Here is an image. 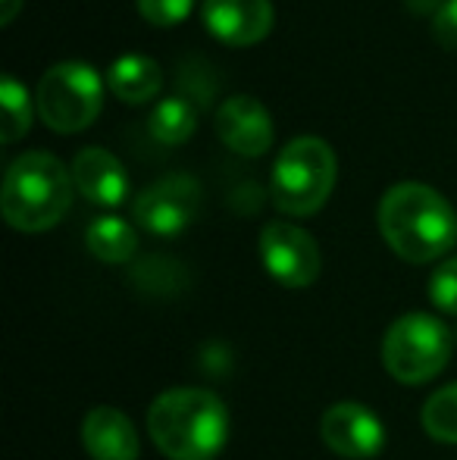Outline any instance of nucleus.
<instances>
[{
  "instance_id": "nucleus-9",
  "label": "nucleus",
  "mask_w": 457,
  "mask_h": 460,
  "mask_svg": "<svg viewBox=\"0 0 457 460\" xmlns=\"http://www.w3.org/2000/svg\"><path fill=\"white\" fill-rule=\"evenodd\" d=\"M320 436L332 455L345 460H370L382 451V420L357 401H338L320 420Z\"/></svg>"
},
{
  "instance_id": "nucleus-21",
  "label": "nucleus",
  "mask_w": 457,
  "mask_h": 460,
  "mask_svg": "<svg viewBox=\"0 0 457 460\" xmlns=\"http://www.w3.org/2000/svg\"><path fill=\"white\" fill-rule=\"evenodd\" d=\"M433 35L442 48L457 50V0H445L433 16Z\"/></svg>"
},
{
  "instance_id": "nucleus-15",
  "label": "nucleus",
  "mask_w": 457,
  "mask_h": 460,
  "mask_svg": "<svg viewBox=\"0 0 457 460\" xmlns=\"http://www.w3.org/2000/svg\"><path fill=\"white\" fill-rule=\"evenodd\" d=\"M85 244L98 261L104 263H126L138 251V235L119 217H98L85 232Z\"/></svg>"
},
{
  "instance_id": "nucleus-24",
  "label": "nucleus",
  "mask_w": 457,
  "mask_h": 460,
  "mask_svg": "<svg viewBox=\"0 0 457 460\" xmlns=\"http://www.w3.org/2000/svg\"><path fill=\"white\" fill-rule=\"evenodd\" d=\"M454 339H457V332H454Z\"/></svg>"
},
{
  "instance_id": "nucleus-22",
  "label": "nucleus",
  "mask_w": 457,
  "mask_h": 460,
  "mask_svg": "<svg viewBox=\"0 0 457 460\" xmlns=\"http://www.w3.org/2000/svg\"><path fill=\"white\" fill-rule=\"evenodd\" d=\"M404 4H408V10L417 13V16H435L445 0H404Z\"/></svg>"
},
{
  "instance_id": "nucleus-20",
  "label": "nucleus",
  "mask_w": 457,
  "mask_h": 460,
  "mask_svg": "<svg viewBox=\"0 0 457 460\" xmlns=\"http://www.w3.org/2000/svg\"><path fill=\"white\" fill-rule=\"evenodd\" d=\"M141 16L151 25H179L191 16L195 10V0H138Z\"/></svg>"
},
{
  "instance_id": "nucleus-3",
  "label": "nucleus",
  "mask_w": 457,
  "mask_h": 460,
  "mask_svg": "<svg viewBox=\"0 0 457 460\" xmlns=\"http://www.w3.org/2000/svg\"><path fill=\"white\" fill-rule=\"evenodd\" d=\"M73 172L48 151H29L4 176V219L19 232H48L73 204Z\"/></svg>"
},
{
  "instance_id": "nucleus-18",
  "label": "nucleus",
  "mask_w": 457,
  "mask_h": 460,
  "mask_svg": "<svg viewBox=\"0 0 457 460\" xmlns=\"http://www.w3.org/2000/svg\"><path fill=\"white\" fill-rule=\"evenodd\" d=\"M420 423L429 438L457 445V382L429 394V401L423 404Z\"/></svg>"
},
{
  "instance_id": "nucleus-17",
  "label": "nucleus",
  "mask_w": 457,
  "mask_h": 460,
  "mask_svg": "<svg viewBox=\"0 0 457 460\" xmlns=\"http://www.w3.org/2000/svg\"><path fill=\"white\" fill-rule=\"evenodd\" d=\"M0 103H4L0 138H4V145H13L31 128V97L22 82H16L13 75H4L0 79Z\"/></svg>"
},
{
  "instance_id": "nucleus-2",
  "label": "nucleus",
  "mask_w": 457,
  "mask_h": 460,
  "mask_svg": "<svg viewBox=\"0 0 457 460\" xmlns=\"http://www.w3.org/2000/svg\"><path fill=\"white\" fill-rule=\"evenodd\" d=\"M147 432L170 460H214L229 442V411L207 388H172L151 404Z\"/></svg>"
},
{
  "instance_id": "nucleus-10",
  "label": "nucleus",
  "mask_w": 457,
  "mask_h": 460,
  "mask_svg": "<svg viewBox=\"0 0 457 460\" xmlns=\"http://www.w3.org/2000/svg\"><path fill=\"white\" fill-rule=\"evenodd\" d=\"M201 16L210 35L232 48H250L263 41L273 29L269 0H204Z\"/></svg>"
},
{
  "instance_id": "nucleus-14",
  "label": "nucleus",
  "mask_w": 457,
  "mask_h": 460,
  "mask_svg": "<svg viewBox=\"0 0 457 460\" xmlns=\"http://www.w3.org/2000/svg\"><path fill=\"white\" fill-rule=\"evenodd\" d=\"M107 85L110 92L126 103H147L151 97L160 94L163 85V73L160 63L151 60L145 54H126L119 60H113V66L107 69Z\"/></svg>"
},
{
  "instance_id": "nucleus-23",
  "label": "nucleus",
  "mask_w": 457,
  "mask_h": 460,
  "mask_svg": "<svg viewBox=\"0 0 457 460\" xmlns=\"http://www.w3.org/2000/svg\"><path fill=\"white\" fill-rule=\"evenodd\" d=\"M19 6H22V0H0V25H10L16 19Z\"/></svg>"
},
{
  "instance_id": "nucleus-6",
  "label": "nucleus",
  "mask_w": 457,
  "mask_h": 460,
  "mask_svg": "<svg viewBox=\"0 0 457 460\" xmlns=\"http://www.w3.org/2000/svg\"><path fill=\"white\" fill-rule=\"evenodd\" d=\"M35 101L44 126L60 135H73L98 119L104 107V82L88 63H57L44 73Z\"/></svg>"
},
{
  "instance_id": "nucleus-12",
  "label": "nucleus",
  "mask_w": 457,
  "mask_h": 460,
  "mask_svg": "<svg viewBox=\"0 0 457 460\" xmlns=\"http://www.w3.org/2000/svg\"><path fill=\"white\" fill-rule=\"evenodd\" d=\"M73 182L75 191L85 200L98 207H119L128 194V176L122 170V164L104 147H85L75 154L73 166Z\"/></svg>"
},
{
  "instance_id": "nucleus-8",
  "label": "nucleus",
  "mask_w": 457,
  "mask_h": 460,
  "mask_svg": "<svg viewBox=\"0 0 457 460\" xmlns=\"http://www.w3.org/2000/svg\"><path fill=\"white\" fill-rule=\"evenodd\" d=\"M260 257L267 273L286 288H307L323 270L317 242L292 223H269L260 232Z\"/></svg>"
},
{
  "instance_id": "nucleus-11",
  "label": "nucleus",
  "mask_w": 457,
  "mask_h": 460,
  "mask_svg": "<svg viewBox=\"0 0 457 460\" xmlns=\"http://www.w3.org/2000/svg\"><path fill=\"white\" fill-rule=\"evenodd\" d=\"M216 135L229 151L242 157H260L273 145V119L257 97L235 94L216 110Z\"/></svg>"
},
{
  "instance_id": "nucleus-4",
  "label": "nucleus",
  "mask_w": 457,
  "mask_h": 460,
  "mask_svg": "<svg viewBox=\"0 0 457 460\" xmlns=\"http://www.w3.org/2000/svg\"><path fill=\"white\" fill-rule=\"evenodd\" d=\"M336 154L323 138L301 135L279 151L269 176V194L288 217H311L336 188Z\"/></svg>"
},
{
  "instance_id": "nucleus-19",
  "label": "nucleus",
  "mask_w": 457,
  "mask_h": 460,
  "mask_svg": "<svg viewBox=\"0 0 457 460\" xmlns=\"http://www.w3.org/2000/svg\"><path fill=\"white\" fill-rule=\"evenodd\" d=\"M429 301L442 310V314L457 316V257H448L429 276Z\"/></svg>"
},
{
  "instance_id": "nucleus-7",
  "label": "nucleus",
  "mask_w": 457,
  "mask_h": 460,
  "mask_svg": "<svg viewBox=\"0 0 457 460\" xmlns=\"http://www.w3.org/2000/svg\"><path fill=\"white\" fill-rule=\"evenodd\" d=\"M135 219L145 232L160 238L182 235L201 210V185L185 172L157 179L135 198Z\"/></svg>"
},
{
  "instance_id": "nucleus-5",
  "label": "nucleus",
  "mask_w": 457,
  "mask_h": 460,
  "mask_svg": "<svg viewBox=\"0 0 457 460\" xmlns=\"http://www.w3.org/2000/svg\"><path fill=\"white\" fill-rule=\"evenodd\" d=\"M452 345V332L439 316L404 314L385 332L382 364L404 385H423L448 367Z\"/></svg>"
},
{
  "instance_id": "nucleus-1",
  "label": "nucleus",
  "mask_w": 457,
  "mask_h": 460,
  "mask_svg": "<svg viewBox=\"0 0 457 460\" xmlns=\"http://www.w3.org/2000/svg\"><path fill=\"white\" fill-rule=\"evenodd\" d=\"M379 232L408 263H433L457 244V213L435 188L401 182L379 200Z\"/></svg>"
},
{
  "instance_id": "nucleus-13",
  "label": "nucleus",
  "mask_w": 457,
  "mask_h": 460,
  "mask_svg": "<svg viewBox=\"0 0 457 460\" xmlns=\"http://www.w3.org/2000/svg\"><path fill=\"white\" fill-rule=\"evenodd\" d=\"M82 442L94 460H138L141 442L132 420L110 404L92 407L82 423Z\"/></svg>"
},
{
  "instance_id": "nucleus-16",
  "label": "nucleus",
  "mask_w": 457,
  "mask_h": 460,
  "mask_svg": "<svg viewBox=\"0 0 457 460\" xmlns=\"http://www.w3.org/2000/svg\"><path fill=\"white\" fill-rule=\"evenodd\" d=\"M198 126V110L189 97H166L154 107L147 128L160 145H182L191 138Z\"/></svg>"
}]
</instances>
